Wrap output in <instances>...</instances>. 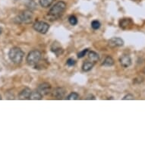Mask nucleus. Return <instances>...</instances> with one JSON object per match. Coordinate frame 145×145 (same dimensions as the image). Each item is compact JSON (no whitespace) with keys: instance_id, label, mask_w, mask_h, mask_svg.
<instances>
[{"instance_id":"20e7f679","label":"nucleus","mask_w":145,"mask_h":145,"mask_svg":"<svg viewBox=\"0 0 145 145\" xmlns=\"http://www.w3.org/2000/svg\"><path fill=\"white\" fill-rule=\"evenodd\" d=\"M41 56H42V54H41V52L39 50H32V51L29 52L28 55L27 56V63L29 65H31V66L36 65L40 62V60L41 59Z\"/></svg>"},{"instance_id":"dca6fc26","label":"nucleus","mask_w":145,"mask_h":145,"mask_svg":"<svg viewBox=\"0 0 145 145\" xmlns=\"http://www.w3.org/2000/svg\"><path fill=\"white\" fill-rule=\"evenodd\" d=\"M102 65L106 67L112 66V65H114V59H113L111 56H106V57L105 58L104 61H103Z\"/></svg>"},{"instance_id":"b1692460","label":"nucleus","mask_w":145,"mask_h":145,"mask_svg":"<svg viewBox=\"0 0 145 145\" xmlns=\"http://www.w3.org/2000/svg\"><path fill=\"white\" fill-rule=\"evenodd\" d=\"M86 99H87V100H95L96 98L94 97L93 95H90L89 97H88L86 98Z\"/></svg>"},{"instance_id":"393cba45","label":"nucleus","mask_w":145,"mask_h":145,"mask_svg":"<svg viewBox=\"0 0 145 145\" xmlns=\"http://www.w3.org/2000/svg\"><path fill=\"white\" fill-rule=\"evenodd\" d=\"M2 32H3V30H2V28H0V35L2 34Z\"/></svg>"},{"instance_id":"423d86ee","label":"nucleus","mask_w":145,"mask_h":145,"mask_svg":"<svg viewBox=\"0 0 145 145\" xmlns=\"http://www.w3.org/2000/svg\"><path fill=\"white\" fill-rule=\"evenodd\" d=\"M37 90H38L43 96L48 95L51 92V85L49 83L44 82V83L40 84Z\"/></svg>"},{"instance_id":"2eb2a0df","label":"nucleus","mask_w":145,"mask_h":145,"mask_svg":"<svg viewBox=\"0 0 145 145\" xmlns=\"http://www.w3.org/2000/svg\"><path fill=\"white\" fill-rule=\"evenodd\" d=\"M94 63L90 62V61H86L83 63L82 65V69L84 71H90L91 69H93Z\"/></svg>"},{"instance_id":"5701e85b","label":"nucleus","mask_w":145,"mask_h":145,"mask_svg":"<svg viewBox=\"0 0 145 145\" xmlns=\"http://www.w3.org/2000/svg\"><path fill=\"white\" fill-rule=\"evenodd\" d=\"M134 96L132 95V94H131V93H129V94H127V95H125V97H124L123 98H122V100H134Z\"/></svg>"},{"instance_id":"412c9836","label":"nucleus","mask_w":145,"mask_h":145,"mask_svg":"<svg viewBox=\"0 0 145 145\" xmlns=\"http://www.w3.org/2000/svg\"><path fill=\"white\" fill-rule=\"evenodd\" d=\"M88 49H85V50H82L81 52H78V57L79 58V59H81V58H83L84 56L88 53Z\"/></svg>"},{"instance_id":"6ab92c4d","label":"nucleus","mask_w":145,"mask_h":145,"mask_svg":"<svg viewBox=\"0 0 145 145\" xmlns=\"http://www.w3.org/2000/svg\"><path fill=\"white\" fill-rule=\"evenodd\" d=\"M91 27H92V28H93V30H97V29H99L100 27V22L97 21V20H94V21H93L92 23H91Z\"/></svg>"},{"instance_id":"1a4fd4ad","label":"nucleus","mask_w":145,"mask_h":145,"mask_svg":"<svg viewBox=\"0 0 145 145\" xmlns=\"http://www.w3.org/2000/svg\"><path fill=\"white\" fill-rule=\"evenodd\" d=\"M51 51H52L53 53H55L57 56H61L62 53H63V52H64V50H63L62 47L59 44V43L57 42V41L53 42V43H52V46H51Z\"/></svg>"},{"instance_id":"f03ea898","label":"nucleus","mask_w":145,"mask_h":145,"mask_svg":"<svg viewBox=\"0 0 145 145\" xmlns=\"http://www.w3.org/2000/svg\"><path fill=\"white\" fill-rule=\"evenodd\" d=\"M24 52L18 47H12L8 52V57L10 60L14 64H20L23 60Z\"/></svg>"},{"instance_id":"ddd939ff","label":"nucleus","mask_w":145,"mask_h":145,"mask_svg":"<svg viewBox=\"0 0 145 145\" xmlns=\"http://www.w3.org/2000/svg\"><path fill=\"white\" fill-rule=\"evenodd\" d=\"M88 59L89 61L93 63H96L97 62L99 61L100 59V56L98 55L97 53L94 51H90L88 52Z\"/></svg>"},{"instance_id":"6e6552de","label":"nucleus","mask_w":145,"mask_h":145,"mask_svg":"<svg viewBox=\"0 0 145 145\" xmlns=\"http://www.w3.org/2000/svg\"><path fill=\"white\" fill-rule=\"evenodd\" d=\"M134 26V22L130 18H123L119 22V27L123 30L131 29Z\"/></svg>"},{"instance_id":"9d476101","label":"nucleus","mask_w":145,"mask_h":145,"mask_svg":"<svg viewBox=\"0 0 145 145\" xmlns=\"http://www.w3.org/2000/svg\"><path fill=\"white\" fill-rule=\"evenodd\" d=\"M119 62L122 67L124 68H128L131 65V59L129 55L125 54L122 55L121 57L119 58Z\"/></svg>"},{"instance_id":"f257e3e1","label":"nucleus","mask_w":145,"mask_h":145,"mask_svg":"<svg viewBox=\"0 0 145 145\" xmlns=\"http://www.w3.org/2000/svg\"><path fill=\"white\" fill-rule=\"evenodd\" d=\"M66 8V4L62 1H59L53 5L50 10L49 11L47 14L48 20L50 19L51 21L52 20H56L62 16L63 12Z\"/></svg>"},{"instance_id":"7ed1b4c3","label":"nucleus","mask_w":145,"mask_h":145,"mask_svg":"<svg viewBox=\"0 0 145 145\" xmlns=\"http://www.w3.org/2000/svg\"><path fill=\"white\" fill-rule=\"evenodd\" d=\"M33 14L30 10H25L20 13L14 19L17 24H31L33 21Z\"/></svg>"},{"instance_id":"4468645a","label":"nucleus","mask_w":145,"mask_h":145,"mask_svg":"<svg viewBox=\"0 0 145 145\" xmlns=\"http://www.w3.org/2000/svg\"><path fill=\"white\" fill-rule=\"evenodd\" d=\"M42 98H43V95L37 90H34V91H31V96H30V100H42Z\"/></svg>"},{"instance_id":"a878e982","label":"nucleus","mask_w":145,"mask_h":145,"mask_svg":"<svg viewBox=\"0 0 145 145\" xmlns=\"http://www.w3.org/2000/svg\"><path fill=\"white\" fill-rule=\"evenodd\" d=\"M144 74H145V69H144Z\"/></svg>"},{"instance_id":"aec40b11","label":"nucleus","mask_w":145,"mask_h":145,"mask_svg":"<svg viewBox=\"0 0 145 145\" xmlns=\"http://www.w3.org/2000/svg\"><path fill=\"white\" fill-rule=\"evenodd\" d=\"M69 23L71 24V25H76L78 24V19H77V18L74 15H71V16L69 17Z\"/></svg>"},{"instance_id":"f8f14e48","label":"nucleus","mask_w":145,"mask_h":145,"mask_svg":"<svg viewBox=\"0 0 145 145\" xmlns=\"http://www.w3.org/2000/svg\"><path fill=\"white\" fill-rule=\"evenodd\" d=\"M31 90L30 88H25L21 91L18 94V98L20 100H30Z\"/></svg>"},{"instance_id":"39448f33","label":"nucleus","mask_w":145,"mask_h":145,"mask_svg":"<svg viewBox=\"0 0 145 145\" xmlns=\"http://www.w3.org/2000/svg\"><path fill=\"white\" fill-rule=\"evenodd\" d=\"M33 29L38 33H40L42 34H45L47 33V31L50 29V25L45 22L43 21H38L36 22L33 24Z\"/></svg>"},{"instance_id":"bb28decb","label":"nucleus","mask_w":145,"mask_h":145,"mask_svg":"<svg viewBox=\"0 0 145 145\" xmlns=\"http://www.w3.org/2000/svg\"><path fill=\"white\" fill-rule=\"evenodd\" d=\"M1 99H2V97H1V95H0V100H1Z\"/></svg>"},{"instance_id":"0eeeda50","label":"nucleus","mask_w":145,"mask_h":145,"mask_svg":"<svg viewBox=\"0 0 145 145\" xmlns=\"http://www.w3.org/2000/svg\"><path fill=\"white\" fill-rule=\"evenodd\" d=\"M108 45L111 48L120 47L124 45V41L119 37H112L108 41Z\"/></svg>"},{"instance_id":"a211bd4d","label":"nucleus","mask_w":145,"mask_h":145,"mask_svg":"<svg viewBox=\"0 0 145 145\" xmlns=\"http://www.w3.org/2000/svg\"><path fill=\"white\" fill-rule=\"evenodd\" d=\"M78 97H79L78 93H75V92H73V93H70V94L68 96V97H67L66 99L69 100H78Z\"/></svg>"},{"instance_id":"4be33fe9","label":"nucleus","mask_w":145,"mask_h":145,"mask_svg":"<svg viewBox=\"0 0 145 145\" xmlns=\"http://www.w3.org/2000/svg\"><path fill=\"white\" fill-rule=\"evenodd\" d=\"M66 63L69 66H73L75 64V61L73 59H69L67 60Z\"/></svg>"},{"instance_id":"f3484780","label":"nucleus","mask_w":145,"mask_h":145,"mask_svg":"<svg viewBox=\"0 0 145 145\" xmlns=\"http://www.w3.org/2000/svg\"><path fill=\"white\" fill-rule=\"evenodd\" d=\"M54 0H40V4L42 7L48 8L52 5Z\"/></svg>"},{"instance_id":"9b49d317","label":"nucleus","mask_w":145,"mask_h":145,"mask_svg":"<svg viewBox=\"0 0 145 145\" xmlns=\"http://www.w3.org/2000/svg\"><path fill=\"white\" fill-rule=\"evenodd\" d=\"M65 92H66V90H65L64 88H57L53 90V92L52 93V96L56 99L60 100V99L64 97L65 95Z\"/></svg>"}]
</instances>
